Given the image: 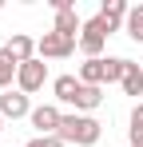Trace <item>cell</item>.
Instances as JSON below:
<instances>
[{"label":"cell","mask_w":143,"mask_h":147,"mask_svg":"<svg viewBox=\"0 0 143 147\" xmlns=\"http://www.w3.org/2000/svg\"><path fill=\"white\" fill-rule=\"evenodd\" d=\"M64 143H76V147H92L99 143V135H103V127H99V119H92V115H64V123H60V131H56Z\"/></svg>","instance_id":"6da1fadb"},{"label":"cell","mask_w":143,"mask_h":147,"mask_svg":"<svg viewBox=\"0 0 143 147\" xmlns=\"http://www.w3.org/2000/svg\"><path fill=\"white\" fill-rule=\"evenodd\" d=\"M115 28H119V24L103 20V16H92V20H84V32H80V52H84L88 60H99V52H103L107 36H111Z\"/></svg>","instance_id":"7a4b0ae2"},{"label":"cell","mask_w":143,"mask_h":147,"mask_svg":"<svg viewBox=\"0 0 143 147\" xmlns=\"http://www.w3.org/2000/svg\"><path fill=\"white\" fill-rule=\"evenodd\" d=\"M80 48V40H68V36H60V32H44L40 40H36V56L40 60H64L72 52Z\"/></svg>","instance_id":"3957f363"},{"label":"cell","mask_w":143,"mask_h":147,"mask_svg":"<svg viewBox=\"0 0 143 147\" xmlns=\"http://www.w3.org/2000/svg\"><path fill=\"white\" fill-rule=\"evenodd\" d=\"M48 80V64L36 56V60H28V64H20V72H16V92H24V96H32V92H40Z\"/></svg>","instance_id":"277c9868"},{"label":"cell","mask_w":143,"mask_h":147,"mask_svg":"<svg viewBox=\"0 0 143 147\" xmlns=\"http://www.w3.org/2000/svg\"><path fill=\"white\" fill-rule=\"evenodd\" d=\"M28 123H32L40 135H56V131H60V123H64V111H60L56 103H40V107H32Z\"/></svg>","instance_id":"5b68a950"},{"label":"cell","mask_w":143,"mask_h":147,"mask_svg":"<svg viewBox=\"0 0 143 147\" xmlns=\"http://www.w3.org/2000/svg\"><path fill=\"white\" fill-rule=\"evenodd\" d=\"M0 115L4 119H24V115H32V103L24 92H4L0 96Z\"/></svg>","instance_id":"8992f818"},{"label":"cell","mask_w":143,"mask_h":147,"mask_svg":"<svg viewBox=\"0 0 143 147\" xmlns=\"http://www.w3.org/2000/svg\"><path fill=\"white\" fill-rule=\"evenodd\" d=\"M4 48H8V56H12L16 64L36 60V40H32V36H24V32H12V40H8Z\"/></svg>","instance_id":"52a82bcc"},{"label":"cell","mask_w":143,"mask_h":147,"mask_svg":"<svg viewBox=\"0 0 143 147\" xmlns=\"http://www.w3.org/2000/svg\"><path fill=\"white\" fill-rule=\"evenodd\" d=\"M103 72H107V60H84L80 64V84H92V88H103Z\"/></svg>","instance_id":"ba28073f"},{"label":"cell","mask_w":143,"mask_h":147,"mask_svg":"<svg viewBox=\"0 0 143 147\" xmlns=\"http://www.w3.org/2000/svg\"><path fill=\"white\" fill-rule=\"evenodd\" d=\"M80 76H60L56 84H52V92H56V99L60 103H76V96H80Z\"/></svg>","instance_id":"9c48e42d"},{"label":"cell","mask_w":143,"mask_h":147,"mask_svg":"<svg viewBox=\"0 0 143 147\" xmlns=\"http://www.w3.org/2000/svg\"><path fill=\"white\" fill-rule=\"evenodd\" d=\"M16 72H20V64L8 56V48H0V92H12V84H16Z\"/></svg>","instance_id":"30bf717a"},{"label":"cell","mask_w":143,"mask_h":147,"mask_svg":"<svg viewBox=\"0 0 143 147\" xmlns=\"http://www.w3.org/2000/svg\"><path fill=\"white\" fill-rule=\"evenodd\" d=\"M99 103H103V88L84 84V88H80V96H76V107H80V111H95Z\"/></svg>","instance_id":"8fae6325"},{"label":"cell","mask_w":143,"mask_h":147,"mask_svg":"<svg viewBox=\"0 0 143 147\" xmlns=\"http://www.w3.org/2000/svg\"><path fill=\"white\" fill-rule=\"evenodd\" d=\"M127 12H131V4H127V0H103V8H99V16H103V20H111V24H123V20H127Z\"/></svg>","instance_id":"7c38bea8"},{"label":"cell","mask_w":143,"mask_h":147,"mask_svg":"<svg viewBox=\"0 0 143 147\" xmlns=\"http://www.w3.org/2000/svg\"><path fill=\"white\" fill-rule=\"evenodd\" d=\"M123 28H127V36H131L135 44H143V4H131V12H127Z\"/></svg>","instance_id":"4fadbf2b"},{"label":"cell","mask_w":143,"mask_h":147,"mask_svg":"<svg viewBox=\"0 0 143 147\" xmlns=\"http://www.w3.org/2000/svg\"><path fill=\"white\" fill-rule=\"evenodd\" d=\"M119 88H123V96H143V68H139V64L127 68V76H123Z\"/></svg>","instance_id":"5bb4252c"},{"label":"cell","mask_w":143,"mask_h":147,"mask_svg":"<svg viewBox=\"0 0 143 147\" xmlns=\"http://www.w3.org/2000/svg\"><path fill=\"white\" fill-rule=\"evenodd\" d=\"M127 68H131V60H123V56H111V60H107V72H103V84H123Z\"/></svg>","instance_id":"9a60e30c"},{"label":"cell","mask_w":143,"mask_h":147,"mask_svg":"<svg viewBox=\"0 0 143 147\" xmlns=\"http://www.w3.org/2000/svg\"><path fill=\"white\" fill-rule=\"evenodd\" d=\"M24 147H68L60 135H36V139H28Z\"/></svg>","instance_id":"2e32d148"},{"label":"cell","mask_w":143,"mask_h":147,"mask_svg":"<svg viewBox=\"0 0 143 147\" xmlns=\"http://www.w3.org/2000/svg\"><path fill=\"white\" fill-rule=\"evenodd\" d=\"M131 131H143V103L131 107Z\"/></svg>","instance_id":"e0dca14e"},{"label":"cell","mask_w":143,"mask_h":147,"mask_svg":"<svg viewBox=\"0 0 143 147\" xmlns=\"http://www.w3.org/2000/svg\"><path fill=\"white\" fill-rule=\"evenodd\" d=\"M131 147H143V131H131Z\"/></svg>","instance_id":"ac0fdd59"},{"label":"cell","mask_w":143,"mask_h":147,"mask_svg":"<svg viewBox=\"0 0 143 147\" xmlns=\"http://www.w3.org/2000/svg\"><path fill=\"white\" fill-rule=\"evenodd\" d=\"M0 131H4V115H0Z\"/></svg>","instance_id":"d6986e66"}]
</instances>
